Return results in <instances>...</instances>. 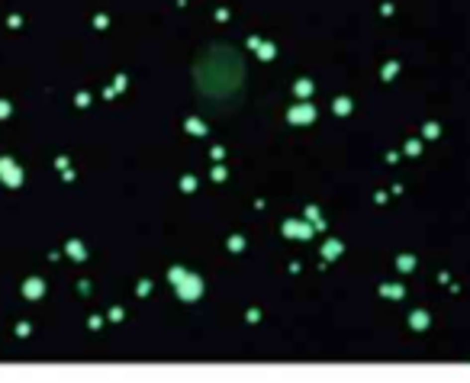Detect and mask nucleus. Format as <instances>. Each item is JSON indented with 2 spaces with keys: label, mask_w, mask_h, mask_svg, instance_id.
Returning a JSON list of instances; mask_svg holds the SVG:
<instances>
[{
  "label": "nucleus",
  "mask_w": 470,
  "mask_h": 383,
  "mask_svg": "<svg viewBox=\"0 0 470 383\" xmlns=\"http://www.w3.org/2000/svg\"><path fill=\"white\" fill-rule=\"evenodd\" d=\"M290 122H306V119H312V116H316V109H312L309 103H299L296 109H290Z\"/></svg>",
  "instance_id": "2"
},
{
  "label": "nucleus",
  "mask_w": 470,
  "mask_h": 383,
  "mask_svg": "<svg viewBox=\"0 0 470 383\" xmlns=\"http://www.w3.org/2000/svg\"><path fill=\"white\" fill-rule=\"evenodd\" d=\"M171 280L177 284V296H184V299H196V296H200V277H193V274L174 268L171 271Z\"/></svg>",
  "instance_id": "1"
}]
</instances>
